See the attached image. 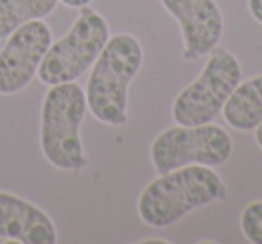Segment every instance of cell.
<instances>
[{"label":"cell","mask_w":262,"mask_h":244,"mask_svg":"<svg viewBox=\"0 0 262 244\" xmlns=\"http://www.w3.org/2000/svg\"><path fill=\"white\" fill-rule=\"evenodd\" d=\"M241 230L253 244H262V199L246 205L241 212Z\"/></svg>","instance_id":"cell-12"},{"label":"cell","mask_w":262,"mask_h":244,"mask_svg":"<svg viewBox=\"0 0 262 244\" xmlns=\"http://www.w3.org/2000/svg\"><path fill=\"white\" fill-rule=\"evenodd\" d=\"M226 124L237 131H251L262 122V76L239 83L223 106Z\"/></svg>","instance_id":"cell-10"},{"label":"cell","mask_w":262,"mask_h":244,"mask_svg":"<svg viewBox=\"0 0 262 244\" xmlns=\"http://www.w3.org/2000/svg\"><path fill=\"white\" fill-rule=\"evenodd\" d=\"M225 196L226 187L214 169L185 165L153 180L140 192L137 214L147 226L165 228Z\"/></svg>","instance_id":"cell-1"},{"label":"cell","mask_w":262,"mask_h":244,"mask_svg":"<svg viewBox=\"0 0 262 244\" xmlns=\"http://www.w3.org/2000/svg\"><path fill=\"white\" fill-rule=\"evenodd\" d=\"M164 9L180 24L183 59L196 61L217 47L225 33V20L215 0H160Z\"/></svg>","instance_id":"cell-8"},{"label":"cell","mask_w":262,"mask_h":244,"mask_svg":"<svg viewBox=\"0 0 262 244\" xmlns=\"http://www.w3.org/2000/svg\"><path fill=\"white\" fill-rule=\"evenodd\" d=\"M58 4L59 0H0V40L33 20L47 18Z\"/></svg>","instance_id":"cell-11"},{"label":"cell","mask_w":262,"mask_h":244,"mask_svg":"<svg viewBox=\"0 0 262 244\" xmlns=\"http://www.w3.org/2000/svg\"><path fill=\"white\" fill-rule=\"evenodd\" d=\"M0 239L20 244H56L58 230L40 207L0 190Z\"/></svg>","instance_id":"cell-9"},{"label":"cell","mask_w":262,"mask_h":244,"mask_svg":"<svg viewBox=\"0 0 262 244\" xmlns=\"http://www.w3.org/2000/svg\"><path fill=\"white\" fill-rule=\"evenodd\" d=\"M207 56L201 74L183 88L172 102V119L180 126L212 122L241 83L243 70L232 52L217 45Z\"/></svg>","instance_id":"cell-4"},{"label":"cell","mask_w":262,"mask_h":244,"mask_svg":"<svg viewBox=\"0 0 262 244\" xmlns=\"http://www.w3.org/2000/svg\"><path fill=\"white\" fill-rule=\"evenodd\" d=\"M233 153V140L225 128L215 124L180 126L162 131L151 144V164L158 174L185 165L215 167Z\"/></svg>","instance_id":"cell-6"},{"label":"cell","mask_w":262,"mask_h":244,"mask_svg":"<svg viewBox=\"0 0 262 244\" xmlns=\"http://www.w3.org/2000/svg\"><path fill=\"white\" fill-rule=\"evenodd\" d=\"M63 6H67V8L70 9H81L83 6H88L92 2V0H59Z\"/></svg>","instance_id":"cell-14"},{"label":"cell","mask_w":262,"mask_h":244,"mask_svg":"<svg viewBox=\"0 0 262 244\" xmlns=\"http://www.w3.org/2000/svg\"><path fill=\"white\" fill-rule=\"evenodd\" d=\"M250 15L262 26V0H248Z\"/></svg>","instance_id":"cell-13"},{"label":"cell","mask_w":262,"mask_h":244,"mask_svg":"<svg viewBox=\"0 0 262 244\" xmlns=\"http://www.w3.org/2000/svg\"><path fill=\"white\" fill-rule=\"evenodd\" d=\"M144 61L142 45L127 33L115 34L92 65L86 83V104L92 115L106 126L127 120V90Z\"/></svg>","instance_id":"cell-2"},{"label":"cell","mask_w":262,"mask_h":244,"mask_svg":"<svg viewBox=\"0 0 262 244\" xmlns=\"http://www.w3.org/2000/svg\"><path fill=\"white\" fill-rule=\"evenodd\" d=\"M52 43V31L43 20H33L6 38L0 49V95L24 92L38 76Z\"/></svg>","instance_id":"cell-7"},{"label":"cell","mask_w":262,"mask_h":244,"mask_svg":"<svg viewBox=\"0 0 262 244\" xmlns=\"http://www.w3.org/2000/svg\"><path fill=\"white\" fill-rule=\"evenodd\" d=\"M86 95L76 83L51 86L41 102L40 147L45 160L61 171H81L88 158L81 142V124L86 115Z\"/></svg>","instance_id":"cell-3"},{"label":"cell","mask_w":262,"mask_h":244,"mask_svg":"<svg viewBox=\"0 0 262 244\" xmlns=\"http://www.w3.org/2000/svg\"><path fill=\"white\" fill-rule=\"evenodd\" d=\"M255 142H257V146L262 149V122L255 128Z\"/></svg>","instance_id":"cell-15"},{"label":"cell","mask_w":262,"mask_h":244,"mask_svg":"<svg viewBox=\"0 0 262 244\" xmlns=\"http://www.w3.org/2000/svg\"><path fill=\"white\" fill-rule=\"evenodd\" d=\"M142 242H167V240H164V239H144Z\"/></svg>","instance_id":"cell-16"},{"label":"cell","mask_w":262,"mask_h":244,"mask_svg":"<svg viewBox=\"0 0 262 244\" xmlns=\"http://www.w3.org/2000/svg\"><path fill=\"white\" fill-rule=\"evenodd\" d=\"M108 40L110 27L104 16L90 6H83L69 33L51 43L38 69V79L47 86L79 79L95 63Z\"/></svg>","instance_id":"cell-5"}]
</instances>
